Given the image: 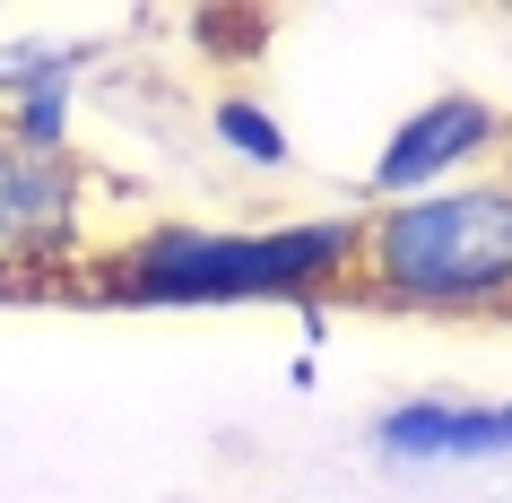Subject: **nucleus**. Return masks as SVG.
I'll use <instances>...</instances> for the list:
<instances>
[{
	"label": "nucleus",
	"mask_w": 512,
	"mask_h": 503,
	"mask_svg": "<svg viewBox=\"0 0 512 503\" xmlns=\"http://www.w3.org/2000/svg\"><path fill=\"white\" fill-rule=\"evenodd\" d=\"M339 295L408 321L512 313V148L443 191L356 209V252Z\"/></svg>",
	"instance_id": "obj_1"
},
{
	"label": "nucleus",
	"mask_w": 512,
	"mask_h": 503,
	"mask_svg": "<svg viewBox=\"0 0 512 503\" xmlns=\"http://www.w3.org/2000/svg\"><path fill=\"white\" fill-rule=\"evenodd\" d=\"M356 217H278V226H183L165 217L148 235L96 252V295L139 313L183 304H322L348 287Z\"/></svg>",
	"instance_id": "obj_2"
},
{
	"label": "nucleus",
	"mask_w": 512,
	"mask_h": 503,
	"mask_svg": "<svg viewBox=\"0 0 512 503\" xmlns=\"http://www.w3.org/2000/svg\"><path fill=\"white\" fill-rule=\"evenodd\" d=\"M87 174L79 157H27L0 131V295H35L61 269H96L87 252Z\"/></svg>",
	"instance_id": "obj_3"
},
{
	"label": "nucleus",
	"mask_w": 512,
	"mask_h": 503,
	"mask_svg": "<svg viewBox=\"0 0 512 503\" xmlns=\"http://www.w3.org/2000/svg\"><path fill=\"white\" fill-rule=\"evenodd\" d=\"M504 148H512L504 105H486V96H469V87H443V96L408 105L400 122L382 131L374 165H365V209H382V200H417V191H443V183H460V174L495 165Z\"/></svg>",
	"instance_id": "obj_4"
},
{
	"label": "nucleus",
	"mask_w": 512,
	"mask_h": 503,
	"mask_svg": "<svg viewBox=\"0 0 512 503\" xmlns=\"http://www.w3.org/2000/svg\"><path fill=\"white\" fill-rule=\"evenodd\" d=\"M365 451L382 469H478V460H504V425H495V399L417 391L365 417Z\"/></svg>",
	"instance_id": "obj_5"
},
{
	"label": "nucleus",
	"mask_w": 512,
	"mask_h": 503,
	"mask_svg": "<svg viewBox=\"0 0 512 503\" xmlns=\"http://www.w3.org/2000/svg\"><path fill=\"white\" fill-rule=\"evenodd\" d=\"M209 139L235 165H261V174H287V165H296V139H287V122H278V105H261V96H217L209 105Z\"/></svg>",
	"instance_id": "obj_6"
},
{
	"label": "nucleus",
	"mask_w": 512,
	"mask_h": 503,
	"mask_svg": "<svg viewBox=\"0 0 512 503\" xmlns=\"http://www.w3.org/2000/svg\"><path fill=\"white\" fill-rule=\"evenodd\" d=\"M79 87H35L18 105H0V131L18 139L27 157H70V131H79V105H70Z\"/></svg>",
	"instance_id": "obj_7"
},
{
	"label": "nucleus",
	"mask_w": 512,
	"mask_h": 503,
	"mask_svg": "<svg viewBox=\"0 0 512 503\" xmlns=\"http://www.w3.org/2000/svg\"><path fill=\"white\" fill-rule=\"evenodd\" d=\"M87 53L79 44H0V105H18L35 87H79Z\"/></svg>",
	"instance_id": "obj_8"
},
{
	"label": "nucleus",
	"mask_w": 512,
	"mask_h": 503,
	"mask_svg": "<svg viewBox=\"0 0 512 503\" xmlns=\"http://www.w3.org/2000/svg\"><path fill=\"white\" fill-rule=\"evenodd\" d=\"M495 425H504V451H512V399H495Z\"/></svg>",
	"instance_id": "obj_9"
}]
</instances>
